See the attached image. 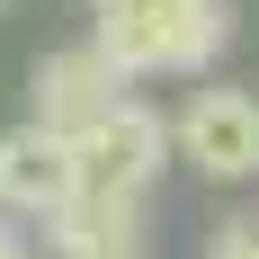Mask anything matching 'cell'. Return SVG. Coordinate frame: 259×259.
<instances>
[{"instance_id":"cell-1","label":"cell","mask_w":259,"mask_h":259,"mask_svg":"<svg viewBox=\"0 0 259 259\" xmlns=\"http://www.w3.org/2000/svg\"><path fill=\"white\" fill-rule=\"evenodd\" d=\"M233 36V0H125L99 9L90 45L116 63V80H152V72H206Z\"/></svg>"},{"instance_id":"cell-2","label":"cell","mask_w":259,"mask_h":259,"mask_svg":"<svg viewBox=\"0 0 259 259\" xmlns=\"http://www.w3.org/2000/svg\"><path fill=\"white\" fill-rule=\"evenodd\" d=\"M72 161H80V197H143L170 170V125L143 99H125V107H107L90 134H72Z\"/></svg>"},{"instance_id":"cell-3","label":"cell","mask_w":259,"mask_h":259,"mask_svg":"<svg viewBox=\"0 0 259 259\" xmlns=\"http://www.w3.org/2000/svg\"><path fill=\"white\" fill-rule=\"evenodd\" d=\"M170 152H188L206 179H259V99L250 90H197L170 116Z\"/></svg>"},{"instance_id":"cell-4","label":"cell","mask_w":259,"mask_h":259,"mask_svg":"<svg viewBox=\"0 0 259 259\" xmlns=\"http://www.w3.org/2000/svg\"><path fill=\"white\" fill-rule=\"evenodd\" d=\"M107 107H125V80H116V63H107L99 45H63L36 63V125L45 134H90L107 116Z\"/></svg>"},{"instance_id":"cell-5","label":"cell","mask_w":259,"mask_h":259,"mask_svg":"<svg viewBox=\"0 0 259 259\" xmlns=\"http://www.w3.org/2000/svg\"><path fill=\"white\" fill-rule=\"evenodd\" d=\"M80 197V161L63 134H45L36 116L0 134V206L9 214H63Z\"/></svg>"},{"instance_id":"cell-6","label":"cell","mask_w":259,"mask_h":259,"mask_svg":"<svg viewBox=\"0 0 259 259\" xmlns=\"http://www.w3.org/2000/svg\"><path fill=\"white\" fill-rule=\"evenodd\" d=\"M143 197H72L63 214H45L54 259H143Z\"/></svg>"},{"instance_id":"cell-7","label":"cell","mask_w":259,"mask_h":259,"mask_svg":"<svg viewBox=\"0 0 259 259\" xmlns=\"http://www.w3.org/2000/svg\"><path fill=\"white\" fill-rule=\"evenodd\" d=\"M206 259H259V214H224L206 241Z\"/></svg>"},{"instance_id":"cell-8","label":"cell","mask_w":259,"mask_h":259,"mask_svg":"<svg viewBox=\"0 0 259 259\" xmlns=\"http://www.w3.org/2000/svg\"><path fill=\"white\" fill-rule=\"evenodd\" d=\"M0 259H36V250H27V233L9 224V214H0Z\"/></svg>"},{"instance_id":"cell-9","label":"cell","mask_w":259,"mask_h":259,"mask_svg":"<svg viewBox=\"0 0 259 259\" xmlns=\"http://www.w3.org/2000/svg\"><path fill=\"white\" fill-rule=\"evenodd\" d=\"M90 9H125V0H90Z\"/></svg>"}]
</instances>
